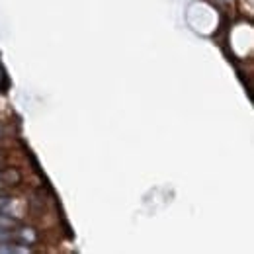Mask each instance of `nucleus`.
I'll list each match as a JSON object with an SVG mask.
<instances>
[{
  "label": "nucleus",
  "instance_id": "obj_1",
  "mask_svg": "<svg viewBox=\"0 0 254 254\" xmlns=\"http://www.w3.org/2000/svg\"><path fill=\"white\" fill-rule=\"evenodd\" d=\"M0 133H2V127H0Z\"/></svg>",
  "mask_w": 254,
  "mask_h": 254
}]
</instances>
